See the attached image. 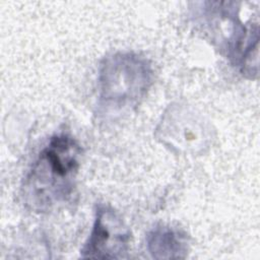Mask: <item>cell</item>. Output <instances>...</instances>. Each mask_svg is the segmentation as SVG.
I'll return each instance as SVG.
<instances>
[{"instance_id": "obj_1", "label": "cell", "mask_w": 260, "mask_h": 260, "mask_svg": "<svg viewBox=\"0 0 260 260\" xmlns=\"http://www.w3.org/2000/svg\"><path fill=\"white\" fill-rule=\"evenodd\" d=\"M81 148L70 136L54 135L41 150L24 183V198L36 210L49 209L73 190Z\"/></svg>"}, {"instance_id": "obj_2", "label": "cell", "mask_w": 260, "mask_h": 260, "mask_svg": "<svg viewBox=\"0 0 260 260\" xmlns=\"http://www.w3.org/2000/svg\"><path fill=\"white\" fill-rule=\"evenodd\" d=\"M152 83L148 60L138 54L116 53L101 64L99 74L100 104L109 110L135 106Z\"/></svg>"}, {"instance_id": "obj_3", "label": "cell", "mask_w": 260, "mask_h": 260, "mask_svg": "<svg viewBox=\"0 0 260 260\" xmlns=\"http://www.w3.org/2000/svg\"><path fill=\"white\" fill-rule=\"evenodd\" d=\"M131 234L120 215L108 205L96 207L91 233L80 251L83 258L120 259L129 249Z\"/></svg>"}, {"instance_id": "obj_4", "label": "cell", "mask_w": 260, "mask_h": 260, "mask_svg": "<svg viewBox=\"0 0 260 260\" xmlns=\"http://www.w3.org/2000/svg\"><path fill=\"white\" fill-rule=\"evenodd\" d=\"M147 250L155 259L185 258L188 252L186 235L180 230L160 225L146 237Z\"/></svg>"}]
</instances>
